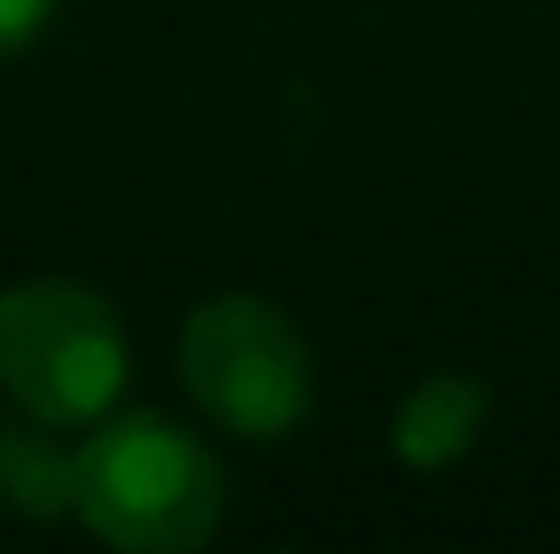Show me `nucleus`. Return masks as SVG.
<instances>
[{
	"label": "nucleus",
	"mask_w": 560,
	"mask_h": 554,
	"mask_svg": "<svg viewBox=\"0 0 560 554\" xmlns=\"http://www.w3.org/2000/svg\"><path fill=\"white\" fill-rule=\"evenodd\" d=\"M222 463L170 417L125 412L72 450V516L125 554H183L222 529Z\"/></svg>",
	"instance_id": "1"
},
{
	"label": "nucleus",
	"mask_w": 560,
	"mask_h": 554,
	"mask_svg": "<svg viewBox=\"0 0 560 554\" xmlns=\"http://www.w3.org/2000/svg\"><path fill=\"white\" fill-rule=\"evenodd\" d=\"M131 379L125 326L85 280H20L0 293V392L39 424H98Z\"/></svg>",
	"instance_id": "2"
},
{
	"label": "nucleus",
	"mask_w": 560,
	"mask_h": 554,
	"mask_svg": "<svg viewBox=\"0 0 560 554\" xmlns=\"http://www.w3.org/2000/svg\"><path fill=\"white\" fill-rule=\"evenodd\" d=\"M176 372L183 392L235 437H287L313 405L306 339L255 293H222L196 307L176 346Z\"/></svg>",
	"instance_id": "3"
},
{
	"label": "nucleus",
	"mask_w": 560,
	"mask_h": 554,
	"mask_svg": "<svg viewBox=\"0 0 560 554\" xmlns=\"http://www.w3.org/2000/svg\"><path fill=\"white\" fill-rule=\"evenodd\" d=\"M482 417H489V385H482V379L436 372V379H423L418 392L398 405L392 443H398V457H405L411 470H443V463H456V457L476 450Z\"/></svg>",
	"instance_id": "4"
},
{
	"label": "nucleus",
	"mask_w": 560,
	"mask_h": 554,
	"mask_svg": "<svg viewBox=\"0 0 560 554\" xmlns=\"http://www.w3.org/2000/svg\"><path fill=\"white\" fill-rule=\"evenodd\" d=\"M0 496L26 516L72 509V457H59L39 437H0Z\"/></svg>",
	"instance_id": "5"
},
{
	"label": "nucleus",
	"mask_w": 560,
	"mask_h": 554,
	"mask_svg": "<svg viewBox=\"0 0 560 554\" xmlns=\"http://www.w3.org/2000/svg\"><path fill=\"white\" fill-rule=\"evenodd\" d=\"M52 7H59V0H0V59L20 53V46H33L39 26L52 20Z\"/></svg>",
	"instance_id": "6"
}]
</instances>
